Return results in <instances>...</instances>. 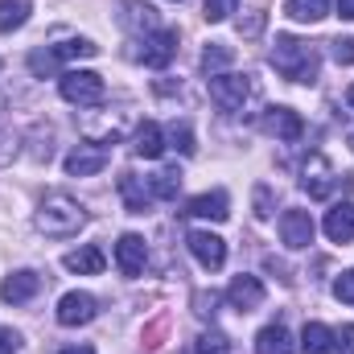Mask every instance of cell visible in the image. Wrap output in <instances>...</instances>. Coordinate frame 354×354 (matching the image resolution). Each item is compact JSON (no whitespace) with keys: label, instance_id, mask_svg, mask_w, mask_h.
Wrapping results in <instances>:
<instances>
[{"label":"cell","instance_id":"6da1fadb","mask_svg":"<svg viewBox=\"0 0 354 354\" xmlns=\"http://www.w3.org/2000/svg\"><path fill=\"white\" fill-rule=\"evenodd\" d=\"M33 223H37V231L50 235V239H71V235H79V231L87 227V210H83V202H75L71 194L54 189V194L41 198Z\"/></svg>","mask_w":354,"mask_h":354},{"label":"cell","instance_id":"7a4b0ae2","mask_svg":"<svg viewBox=\"0 0 354 354\" xmlns=\"http://www.w3.org/2000/svg\"><path fill=\"white\" fill-rule=\"evenodd\" d=\"M272 66L276 75H284L288 83H317V71H322V58L309 41L292 37V33H280L276 46H272Z\"/></svg>","mask_w":354,"mask_h":354},{"label":"cell","instance_id":"3957f363","mask_svg":"<svg viewBox=\"0 0 354 354\" xmlns=\"http://www.w3.org/2000/svg\"><path fill=\"white\" fill-rule=\"evenodd\" d=\"M95 54H99L95 41H87V37H71V41H62V46L33 50V54H29V71H33L37 79H46V75H54L62 62H71V58H95Z\"/></svg>","mask_w":354,"mask_h":354},{"label":"cell","instance_id":"277c9868","mask_svg":"<svg viewBox=\"0 0 354 354\" xmlns=\"http://www.w3.org/2000/svg\"><path fill=\"white\" fill-rule=\"evenodd\" d=\"M58 91L66 103L75 107H99L107 99V83L95 75V71H62L58 75Z\"/></svg>","mask_w":354,"mask_h":354},{"label":"cell","instance_id":"5b68a950","mask_svg":"<svg viewBox=\"0 0 354 354\" xmlns=\"http://www.w3.org/2000/svg\"><path fill=\"white\" fill-rule=\"evenodd\" d=\"M248 95H252V79L248 75H210V99L223 111H243Z\"/></svg>","mask_w":354,"mask_h":354},{"label":"cell","instance_id":"8992f818","mask_svg":"<svg viewBox=\"0 0 354 354\" xmlns=\"http://www.w3.org/2000/svg\"><path fill=\"white\" fill-rule=\"evenodd\" d=\"M185 248H189V256L206 268V272H218V268L227 264V243H223L214 231H194V235L185 239Z\"/></svg>","mask_w":354,"mask_h":354},{"label":"cell","instance_id":"52a82bcc","mask_svg":"<svg viewBox=\"0 0 354 354\" xmlns=\"http://www.w3.org/2000/svg\"><path fill=\"white\" fill-rule=\"evenodd\" d=\"M174 54H177V33L174 29H153V33H145V50H140V62H145V66L165 71V66L174 62Z\"/></svg>","mask_w":354,"mask_h":354},{"label":"cell","instance_id":"ba28073f","mask_svg":"<svg viewBox=\"0 0 354 354\" xmlns=\"http://www.w3.org/2000/svg\"><path fill=\"white\" fill-rule=\"evenodd\" d=\"M313 218H309V210H284L280 214V239H284V248H292V252H301V248H309L313 243Z\"/></svg>","mask_w":354,"mask_h":354},{"label":"cell","instance_id":"9c48e42d","mask_svg":"<svg viewBox=\"0 0 354 354\" xmlns=\"http://www.w3.org/2000/svg\"><path fill=\"white\" fill-rule=\"evenodd\" d=\"M95 313H99V301L91 297V292H66L62 301H58V326H87L95 322Z\"/></svg>","mask_w":354,"mask_h":354},{"label":"cell","instance_id":"30bf717a","mask_svg":"<svg viewBox=\"0 0 354 354\" xmlns=\"http://www.w3.org/2000/svg\"><path fill=\"white\" fill-rule=\"evenodd\" d=\"M227 301H231V309H239V313L260 309V305H264V280H260V276H235V280L227 284Z\"/></svg>","mask_w":354,"mask_h":354},{"label":"cell","instance_id":"8fae6325","mask_svg":"<svg viewBox=\"0 0 354 354\" xmlns=\"http://www.w3.org/2000/svg\"><path fill=\"white\" fill-rule=\"evenodd\" d=\"M264 132L276 140H301L305 132V120L292 111V107H268L264 111Z\"/></svg>","mask_w":354,"mask_h":354},{"label":"cell","instance_id":"7c38bea8","mask_svg":"<svg viewBox=\"0 0 354 354\" xmlns=\"http://www.w3.org/2000/svg\"><path fill=\"white\" fill-rule=\"evenodd\" d=\"M145 260H149L145 239L140 235H120V243H115V268L124 276H140L145 272Z\"/></svg>","mask_w":354,"mask_h":354},{"label":"cell","instance_id":"4fadbf2b","mask_svg":"<svg viewBox=\"0 0 354 354\" xmlns=\"http://www.w3.org/2000/svg\"><path fill=\"white\" fill-rule=\"evenodd\" d=\"M185 214H194V218H210V223H223V218L231 214V198H227L223 189L198 194V198H189V202H185Z\"/></svg>","mask_w":354,"mask_h":354},{"label":"cell","instance_id":"5bb4252c","mask_svg":"<svg viewBox=\"0 0 354 354\" xmlns=\"http://www.w3.org/2000/svg\"><path fill=\"white\" fill-rule=\"evenodd\" d=\"M37 288H41V276H37V272H29V268H21V272H8V276H4L0 297H4L8 305H25Z\"/></svg>","mask_w":354,"mask_h":354},{"label":"cell","instance_id":"9a60e30c","mask_svg":"<svg viewBox=\"0 0 354 354\" xmlns=\"http://www.w3.org/2000/svg\"><path fill=\"white\" fill-rule=\"evenodd\" d=\"M107 169V149H95V145H79L71 157H66V174L71 177H95Z\"/></svg>","mask_w":354,"mask_h":354},{"label":"cell","instance_id":"2e32d148","mask_svg":"<svg viewBox=\"0 0 354 354\" xmlns=\"http://www.w3.org/2000/svg\"><path fill=\"white\" fill-rule=\"evenodd\" d=\"M322 231H326V239H330V243H351V239H354V206H351V202L330 206V210H326Z\"/></svg>","mask_w":354,"mask_h":354},{"label":"cell","instance_id":"e0dca14e","mask_svg":"<svg viewBox=\"0 0 354 354\" xmlns=\"http://www.w3.org/2000/svg\"><path fill=\"white\" fill-rule=\"evenodd\" d=\"M120 198H124V206L132 214H145L153 206V185L136 174H120Z\"/></svg>","mask_w":354,"mask_h":354},{"label":"cell","instance_id":"ac0fdd59","mask_svg":"<svg viewBox=\"0 0 354 354\" xmlns=\"http://www.w3.org/2000/svg\"><path fill=\"white\" fill-rule=\"evenodd\" d=\"M132 153L145 157V161H157V157L165 153V128L153 124V120H145V124L136 128V136H132Z\"/></svg>","mask_w":354,"mask_h":354},{"label":"cell","instance_id":"d6986e66","mask_svg":"<svg viewBox=\"0 0 354 354\" xmlns=\"http://www.w3.org/2000/svg\"><path fill=\"white\" fill-rule=\"evenodd\" d=\"M305 189H309V198H330L334 194V185H338V177L334 169L326 165V157H313L309 161V169H305V181H301Z\"/></svg>","mask_w":354,"mask_h":354},{"label":"cell","instance_id":"ffe728a7","mask_svg":"<svg viewBox=\"0 0 354 354\" xmlns=\"http://www.w3.org/2000/svg\"><path fill=\"white\" fill-rule=\"evenodd\" d=\"M256 354H292V334L276 322V326H264L256 334Z\"/></svg>","mask_w":354,"mask_h":354},{"label":"cell","instance_id":"44dd1931","mask_svg":"<svg viewBox=\"0 0 354 354\" xmlns=\"http://www.w3.org/2000/svg\"><path fill=\"white\" fill-rule=\"evenodd\" d=\"M301 351L305 354H334V330L322 322H309L301 330Z\"/></svg>","mask_w":354,"mask_h":354},{"label":"cell","instance_id":"7402d4cb","mask_svg":"<svg viewBox=\"0 0 354 354\" xmlns=\"http://www.w3.org/2000/svg\"><path fill=\"white\" fill-rule=\"evenodd\" d=\"M62 264H66V272H79V276H99L107 260H103L99 248H79V252H71Z\"/></svg>","mask_w":354,"mask_h":354},{"label":"cell","instance_id":"603a6c76","mask_svg":"<svg viewBox=\"0 0 354 354\" xmlns=\"http://www.w3.org/2000/svg\"><path fill=\"white\" fill-rule=\"evenodd\" d=\"M120 8H124V25L128 29H145V33L157 29V12L145 0H120Z\"/></svg>","mask_w":354,"mask_h":354},{"label":"cell","instance_id":"cb8c5ba5","mask_svg":"<svg viewBox=\"0 0 354 354\" xmlns=\"http://www.w3.org/2000/svg\"><path fill=\"white\" fill-rule=\"evenodd\" d=\"M33 12V0H0V33H12L29 21Z\"/></svg>","mask_w":354,"mask_h":354},{"label":"cell","instance_id":"d4e9b609","mask_svg":"<svg viewBox=\"0 0 354 354\" xmlns=\"http://www.w3.org/2000/svg\"><path fill=\"white\" fill-rule=\"evenodd\" d=\"M284 12L292 21H301V25H313V21H322L330 12V0H284Z\"/></svg>","mask_w":354,"mask_h":354},{"label":"cell","instance_id":"484cf974","mask_svg":"<svg viewBox=\"0 0 354 354\" xmlns=\"http://www.w3.org/2000/svg\"><path fill=\"white\" fill-rule=\"evenodd\" d=\"M231 58H235V54H231V46L210 41V46L202 50V71H206V75H223V71L231 66Z\"/></svg>","mask_w":354,"mask_h":354},{"label":"cell","instance_id":"4316f807","mask_svg":"<svg viewBox=\"0 0 354 354\" xmlns=\"http://www.w3.org/2000/svg\"><path fill=\"white\" fill-rule=\"evenodd\" d=\"M149 185H153V198H165V202H174L177 189H181V174H177V169H161V174L149 177Z\"/></svg>","mask_w":354,"mask_h":354},{"label":"cell","instance_id":"83f0119b","mask_svg":"<svg viewBox=\"0 0 354 354\" xmlns=\"http://www.w3.org/2000/svg\"><path fill=\"white\" fill-rule=\"evenodd\" d=\"M189 354H227V338L223 334H198L194 342H189Z\"/></svg>","mask_w":354,"mask_h":354},{"label":"cell","instance_id":"f1b7e54d","mask_svg":"<svg viewBox=\"0 0 354 354\" xmlns=\"http://www.w3.org/2000/svg\"><path fill=\"white\" fill-rule=\"evenodd\" d=\"M235 8H239V0H202V17H206L210 25L227 21V17H231Z\"/></svg>","mask_w":354,"mask_h":354},{"label":"cell","instance_id":"f546056e","mask_svg":"<svg viewBox=\"0 0 354 354\" xmlns=\"http://www.w3.org/2000/svg\"><path fill=\"white\" fill-rule=\"evenodd\" d=\"M165 140L174 145L177 153H185V157L194 153V132H189V124H174V128L165 132Z\"/></svg>","mask_w":354,"mask_h":354},{"label":"cell","instance_id":"4dcf8cb0","mask_svg":"<svg viewBox=\"0 0 354 354\" xmlns=\"http://www.w3.org/2000/svg\"><path fill=\"white\" fill-rule=\"evenodd\" d=\"M330 46H334L330 54H334V62H338V66H354V37H334Z\"/></svg>","mask_w":354,"mask_h":354},{"label":"cell","instance_id":"1f68e13d","mask_svg":"<svg viewBox=\"0 0 354 354\" xmlns=\"http://www.w3.org/2000/svg\"><path fill=\"white\" fill-rule=\"evenodd\" d=\"M334 297H338L342 305H354V268H351V272H342V276L334 280Z\"/></svg>","mask_w":354,"mask_h":354},{"label":"cell","instance_id":"d6a6232c","mask_svg":"<svg viewBox=\"0 0 354 354\" xmlns=\"http://www.w3.org/2000/svg\"><path fill=\"white\" fill-rule=\"evenodd\" d=\"M17 351H21V334L8 330V326H0V354H17Z\"/></svg>","mask_w":354,"mask_h":354},{"label":"cell","instance_id":"836d02e7","mask_svg":"<svg viewBox=\"0 0 354 354\" xmlns=\"http://www.w3.org/2000/svg\"><path fill=\"white\" fill-rule=\"evenodd\" d=\"M334 351L338 354H354V326H342V330L334 334Z\"/></svg>","mask_w":354,"mask_h":354},{"label":"cell","instance_id":"e575fe53","mask_svg":"<svg viewBox=\"0 0 354 354\" xmlns=\"http://www.w3.org/2000/svg\"><path fill=\"white\" fill-rule=\"evenodd\" d=\"M256 214H260V218L272 214V189H268V185H256Z\"/></svg>","mask_w":354,"mask_h":354},{"label":"cell","instance_id":"d590c367","mask_svg":"<svg viewBox=\"0 0 354 354\" xmlns=\"http://www.w3.org/2000/svg\"><path fill=\"white\" fill-rule=\"evenodd\" d=\"M161 334H165V317H157V322L145 330V346H161Z\"/></svg>","mask_w":354,"mask_h":354},{"label":"cell","instance_id":"8d00e7d4","mask_svg":"<svg viewBox=\"0 0 354 354\" xmlns=\"http://www.w3.org/2000/svg\"><path fill=\"white\" fill-rule=\"evenodd\" d=\"M264 29V12H256V17H248V21H239V33H248V37H256Z\"/></svg>","mask_w":354,"mask_h":354},{"label":"cell","instance_id":"74e56055","mask_svg":"<svg viewBox=\"0 0 354 354\" xmlns=\"http://www.w3.org/2000/svg\"><path fill=\"white\" fill-rule=\"evenodd\" d=\"M338 17H346V21H354V0H338Z\"/></svg>","mask_w":354,"mask_h":354},{"label":"cell","instance_id":"f35d334b","mask_svg":"<svg viewBox=\"0 0 354 354\" xmlns=\"http://www.w3.org/2000/svg\"><path fill=\"white\" fill-rule=\"evenodd\" d=\"M58 354H95L91 346H66V351H58Z\"/></svg>","mask_w":354,"mask_h":354},{"label":"cell","instance_id":"ab89813d","mask_svg":"<svg viewBox=\"0 0 354 354\" xmlns=\"http://www.w3.org/2000/svg\"><path fill=\"white\" fill-rule=\"evenodd\" d=\"M346 103H351V107H354V87H351V91H346Z\"/></svg>","mask_w":354,"mask_h":354},{"label":"cell","instance_id":"60d3db41","mask_svg":"<svg viewBox=\"0 0 354 354\" xmlns=\"http://www.w3.org/2000/svg\"><path fill=\"white\" fill-rule=\"evenodd\" d=\"M351 149H354V132H351Z\"/></svg>","mask_w":354,"mask_h":354}]
</instances>
